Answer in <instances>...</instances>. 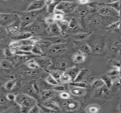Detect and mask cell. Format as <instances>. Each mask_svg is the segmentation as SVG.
Instances as JSON below:
<instances>
[{"label": "cell", "instance_id": "d4e9b609", "mask_svg": "<svg viewBox=\"0 0 121 113\" xmlns=\"http://www.w3.org/2000/svg\"><path fill=\"white\" fill-rule=\"evenodd\" d=\"M44 105H45V106L48 107L49 108L55 111V112H60V106H59L55 101L48 100H46V102L44 103Z\"/></svg>", "mask_w": 121, "mask_h": 113}, {"label": "cell", "instance_id": "9a60e30c", "mask_svg": "<svg viewBox=\"0 0 121 113\" xmlns=\"http://www.w3.org/2000/svg\"><path fill=\"white\" fill-rule=\"evenodd\" d=\"M88 8L84 7V6H82L80 7H78L74 10V11L73 12L74 16H76L77 17L79 18H82V17H85L88 15Z\"/></svg>", "mask_w": 121, "mask_h": 113}, {"label": "cell", "instance_id": "f35d334b", "mask_svg": "<svg viewBox=\"0 0 121 113\" xmlns=\"http://www.w3.org/2000/svg\"><path fill=\"white\" fill-rule=\"evenodd\" d=\"M16 84V80H9L4 84V88L8 91H11L15 87Z\"/></svg>", "mask_w": 121, "mask_h": 113}, {"label": "cell", "instance_id": "f546056e", "mask_svg": "<svg viewBox=\"0 0 121 113\" xmlns=\"http://www.w3.org/2000/svg\"><path fill=\"white\" fill-rule=\"evenodd\" d=\"M79 51L82 52L85 54H89L92 52V48L88 44H82L79 47Z\"/></svg>", "mask_w": 121, "mask_h": 113}, {"label": "cell", "instance_id": "d6a6232c", "mask_svg": "<svg viewBox=\"0 0 121 113\" xmlns=\"http://www.w3.org/2000/svg\"><path fill=\"white\" fill-rule=\"evenodd\" d=\"M31 53L35 54V55L39 56V57L43 55V51L42 48L38 45H35L33 46V48L31 50Z\"/></svg>", "mask_w": 121, "mask_h": 113}, {"label": "cell", "instance_id": "c3c4849f", "mask_svg": "<svg viewBox=\"0 0 121 113\" xmlns=\"http://www.w3.org/2000/svg\"><path fill=\"white\" fill-rule=\"evenodd\" d=\"M33 48V46L31 45H22L18 49L23 50V51H26V52H31V50Z\"/></svg>", "mask_w": 121, "mask_h": 113}, {"label": "cell", "instance_id": "f907efd6", "mask_svg": "<svg viewBox=\"0 0 121 113\" xmlns=\"http://www.w3.org/2000/svg\"><path fill=\"white\" fill-rule=\"evenodd\" d=\"M11 18V15L10 14H1L0 15V19H1L4 21H7Z\"/></svg>", "mask_w": 121, "mask_h": 113}, {"label": "cell", "instance_id": "8d00e7d4", "mask_svg": "<svg viewBox=\"0 0 121 113\" xmlns=\"http://www.w3.org/2000/svg\"><path fill=\"white\" fill-rule=\"evenodd\" d=\"M64 73V71L61 69H54V70H52L50 71V74L52 75L55 79H56L58 81L60 80V76H62V74Z\"/></svg>", "mask_w": 121, "mask_h": 113}, {"label": "cell", "instance_id": "44dd1931", "mask_svg": "<svg viewBox=\"0 0 121 113\" xmlns=\"http://www.w3.org/2000/svg\"><path fill=\"white\" fill-rule=\"evenodd\" d=\"M80 28V25L78 20L75 17L71 18L69 21V29H71L74 31L78 30Z\"/></svg>", "mask_w": 121, "mask_h": 113}, {"label": "cell", "instance_id": "ee69618b", "mask_svg": "<svg viewBox=\"0 0 121 113\" xmlns=\"http://www.w3.org/2000/svg\"><path fill=\"white\" fill-rule=\"evenodd\" d=\"M32 53L30 52H26V51H23L20 49H17L15 54L19 57H26L28 55H30Z\"/></svg>", "mask_w": 121, "mask_h": 113}, {"label": "cell", "instance_id": "e575fe53", "mask_svg": "<svg viewBox=\"0 0 121 113\" xmlns=\"http://www.w3.org/2000/svg\"><path fill=\"white\" fill-rule=\"evenodd\" d=\"M45 81H46V82H47L49 85L52 86H57V85H58V84H60V82H59L56 79H55L52 75H50V74H49V75L46 77Z\"/></svg>", "mask_w": 121, "mask_h": 113}, {"label": "cell", "instance_id": "8fae6325", "mask_svg": "<svg viewBox=\"0 0 121 113\" xmlns=\"http://www.w3.org/2000/svg\"><path fill=\"white\" fill-rule=\"evenodd\" d=\"M109 94H110L109 88L106 86H104L96 89V93H95V96H96L97 98H106V96H108Z\"/></svg>", "mask_w": 121, "mask_h": 113}, {"label": "cell", "instance_id": "7a4b0ae2", "mask_svg": "<svg viewBox=\"0 0 121 113\" xmlns=\"http://www.w3.org/2000/svg\"><path fill=\"white\" fill-rule=\"evenodd\" d=\"M77 3L68 1H62L56 4L55 11H59L64 14H69L74 11L77 8Z\"/></svg>", "mask_w": 121, "mask_h": 113}, {"label": "cell", "instance_id": "2e32d148", "mask_svg": "<svg viewBox=\"0 0 121 113\" xmlns=\"http://www.w3.org/2000/svg\"><path fill=\"white\" fill-rule=\"evenodd\" d=\"M91 32H84V33H77L73 35L72 38L74 40L77 41H83L88 39L91 35Z\"/></svg>", "mask_w": 121, "mask_h": 113}, {"label": "cell", "instance_id": "277c9868", "mask_svg": "<svg viewBox=\"0 0 121 113\" xmlns=\"http://www.w3.org/2000/svg\"><path fill=\"white\" fill-rule=\"evenodd\" d=\"M87 17L86 22L91 27L95 28H101V27H106L108 25L106 24V21L103 18V16L101 15H89Z\"/></svg>", "mask_w": 121, "mask_h": 113}, {"label": "cell", "instance_id": "836d02e7", "mask_svg": "<svg viewBox=\"0 0 121 113\" xmlns=\"http://www.w3.org/2000/svg\"><path fill=\"white\" fill-rule=\"evenodd\" d=\"M69 84V86L79 87V88H86V89L89 88V84L86 82H84V81H73V82H71Z\"/></svg>", "mask_w": 121, "mask_h": 113}, {"label": "cell", "instance_id": "ffe728a7", "mask_svg": "<svg viewBox=\"0 0 121 113\" xmlns=\"http://www.w3.org/2000/svg\"><path fill=\"white\" fill-rule=\"evenodd\" d=\"M56 93V91L54 89L45 90L42 91L41 93V98L43 100H48L52 98Z\"/></svg>", "mask_w": 121, "mask_h": 113}, {"label": "cell", "instance_id": "1f68e13d", "mask_svg": "<svg viewBox=\"0 0 121 113\" xmlns=\"http://www.w3.org/2000/svg\"><path fill=\"white\" fill-rule=\"evenodd\" d=\"M58 25L62 30V33L66 32L69 29V21L63 19L60 21H58Z\"/></svg>", "mask_w": 121, "mask_h": 113}, {"label": "cell", "instance_id": "9c48e42d", "mask_svg": "<svg viewBox=\"0 0 121 113\" xmlns=\"http://www.w3.org/2000/svg\"><path fill=\"white\" fill-rule=\"evenodd\" d=\"M36 61L38 62V64H39L40 68H43V69H48L51 65H52V62L51 59L48 57H41L36 59Z\"/></svg>", "mask_w": 121, "mask_h": 113}, {"label": "cell", "instance_id": "11a10c76", "mask_svg": "<svg viewBox=\"0 0 121 113\" xmlns=\"http://www.w3.org/2000/svg\"><path fill=\"white\" fill-rule=\"evenodd\" d=\"M7 99L5 97H2V96H0V105H3L4 103H6Z\"/></svg>", "mask_w": 121, "mask_h": 113}, {"label": "cell", "instance_id": "9f6ffc18", "mask_svg": "<svg viewBox=\"0 0 121 113\" xmlns=\"http://www.w3.org/2000/svg\"><path fill=\"white\" fill-rule=\"evenodd\" d=\"M120 0H106V2L108 4H115V3H117Z\"/></svg>", "mask_w": 121, "mask_h": 113}, {"label": "cell", "instance_id": "bcb514c9", "mask_svg": "<svg viewBox=\"0 0 121 113\" xmlns=\"http://www.w3.org/2000/svg\"><path fill=\"white\" fill-rule=\"evenodd\" d=\"M28 113H41L40 111V109L38 106V105L35 104V105H33L29 110H28Z\"/></svg>", "mask_w": 121, "mask_h": 113}, {"label": "cell", "instance_id": "d590c367", "mask_svg": "<svg viewBox=\"0 0 121 113\" xmlns=\"http://www.w3.org/2000/svg\"><path fill=\"white\" fill-rule=\"evenodd\" d=\"M120 73H121V69L120 68H115V67H113V69H112L111 70H110L107 73V75L109 76L112 79V78L118 77L119 76Z\"/></svg>", "mask_w": 121, "mask_h": 113}, {"label": "cell", "instance_id": "4316f807", "mask_svg": "<svg viewBox=\"0 0 121 113\" xmlns=\"http://www.w3.org/2000/svg\"><path fill=\"white\" fill-rule=\"evenodd\" d=\"M91 48H92V52L94 51V52H96V53H101L104 50V44L103 42H97L93 45Z\"/></svg>", "mask_w": 121, "mask_h": 113}, {"label": "cell", "instance_id": "7bdbcfd3", "mask_svg": "<svg viewBox=\"0 0 121 113\" xmlns=\"http://www.w3.org/2000/svg\"><path fill=\"white\" fill-rule=\"evenodd\" d=\"M41 113H55V111H54L53 110L49 108L48 107L45 106L44 104H39L38 105Z\"/></svg>", "mask_w": 121, "mask_h": 113}, {"label": "cell", "instance_id": "ac0fdd59", "mask_svg": "<svg viewBox=\"0 0 121 113\" xmlns=\"http://www.w3.org/2000/svg\"><path fill=\"white\" fill-rule=\"evenodd\" d=\"M72 60L76 64L83 63L86 60V54L79 51L76 54H74L72 57Z\"/></svg>", "mask_w": 121, "mask_h": 113}, {"label": "cell", "instance_id": "d6986e66", "mask_svg": "<svg viewBox=\"0 0 121 113\" xmlns=\"http://www.w3.org/2000/svg\"><path fill=\"white\" fill-rule=\"evenodd\" d=\"M80 71L79 67L74 66V67H68L65 72H66L67 74H69L70 76V77L72 79V81H74L75 79V78L77 77L79 71Z\"/></svg>", "mask_w": 121, "mask_h": 113}, {"label": "cell", "instance_id": "e0dca14e", "mask_svg": "<svg viewBox=\"0 0 121 113\" xmlns=\"http://www.w3.org/2000/svg\"><path fill=\"white\" fill-rule=\"evenodd\" d=\"M89 69H86V68H84L80 69V71H79L77 77L75 78V79L74 80V81H83V80L89 74Z\"/></svg>", "mask_w": 121, "mask_h": 113}, {"label": "cell", "instance_id": "8992f818", "mask_svg": "<svg viewBox=\"0 0 121 113\" xmlns=\"http://www.w3.org/2000/svg\"><path fill=\"white\" fill-rule=\"evenodd\" d=\"M67 45L63 42L53 44L48 49V52L50 54H60L67 52Z\"/></svg>", "mask_w": 121, "mask_h": 113}, {"label": "cell", "instance_id": "f1b7e54d", "mask_svg": "<svg viewBox=\"0 0 121 113\" xmlns=\"http://www.w3.org/2000/svg\"><path fill=\"white\" fill-rule=\"evenodd\" d=\"M72 81V79L70 77V76L69 74H67L65 71L62 74V76L60 78V80H59V82L60 84H67L71 83Z\"/></svg>", "mask_w": 121, "mask_h": 113}, {"label": "cell", "instance_id": "816d5d0a", "mask_svg": "<svg viewBox=\"0 0 121 113\" xmlns=\"http://www.w3.org/2000/svg\"><path fill=\"white\" fill-rule=\"evenodd\" d=\"M6 98L7 100H9V101H15V100H16V96L11 93H8L6 96Z\"/></svg>", "mask_w": 121, "mask_h": 113}, {"label": "cell", "instance_id": "ba28073f", "mask_svg": "<svg viewBox=\"0 0 121 113\" xmlns=\"http://www.w3.org/2000/svg\"><path fill=\"white\" fill-rule=\"evenodd\" d=\"M21 26V21H16L13 22L12 23L9 24L6 27V30H7L8 33H9V34H15L19 30Z\"/></svg>", "mask_w": 121, "mask_h": 113}, {"label": "cell", "instance_id": "6da1fadb", "mask_svg": "<svg viewBox=\"0 0 121 113\" xmlns=\"http://www.w3.org/2000/svg\"><path fill=\"white\" fill-rule=\"evenodd\" d=\"M15 102L21 108V112H28V110L35 104L36 100L30 95L26 93H20L16 96Z\"/></svg>", "mask_w": 121, "mask_h": 113}, {"label": "cell", "instance_id": "52a82bcc", "mask_svg": "<svg viewBox=\"0 0 121 113\" xmlns=\"http://www.w3.org/2000/svg\"><path fill=\"white\" fill-rule=\"evenodd\" d=\"M45 4H45V0H35L28 6L26 11L27 12H30V11L40 10V9H42L44 7V6Z\"/></svg>", "mask_w": 121, "mask_h": 113}, {"label": "cell", "instance_id": "cb8c5ba5", "mask_svg": "<svg viewBox=\"0 0 121 113\" xmlns=\"http://www.w3.org/2000/svg\"><path fill=\"white\" fill-rule=\"evenodd\" d=\"M104 86H106L104 84V81H103V79H94L91 83V88L93 89H98Z\"/></svg>", "mask_w": 121, "mask_h": 113}, {"label": "cell", "instance_id": "484cf974", "mask_svg": "<svg viewBox=\"0 0 121 113\" xmlns=\"http://www.w3.org/2000/svg\"><path fill=\"white\" fill-rule=\"evenodd\" d=\"M111 51L114 54H118L121 51V42L118 40L114 41L111 45Z\"/></svg>", "mask_w": 121, "mask_h": 113}, {"label": "cell", "instance_id": "91938a15", "mask_svg": "<svg viewBox=\"0 0 121 113\" xmlns=\"http://www.w3.org/2000/svg\"><path fill=\"white\" fill-rule=\"evenodd\" d=\"M120 107H121V108H120V111L121 112V105H120Z\"/></svg>", "mask_w": 121, "mask_h": 113}, {"label": "cell", "instance_id": "603a6c76", "mask_svg": "<svg viewBox=\"0 0 121 113\" xmlns=\"http://www.w3.org/2000/svg\"><path fill=\"white\" fill-rule=\"evenodd\" d=\"M121 22L120 21H116L112 23L108 24L105 28L108 30L110 31H117L118 30H119L121 28Z\"/></svg>", "mask_w": 121, "mask_h": 113}, {"label": "cell", "instance_id": "7402d4cb", "mask_svg": "<svg viewBox=\"0 0 121 113\" xmlns=\"http://www.w3.org/2000/svg\"><path fill=\"white\" fill-rule=\"evenodd\" d=\"M69 66V62L66 59H60L56 62V67L58 69H67Z\"/></svg>", "mask_w": 121, "mask_h": 113}, {"label": "cell", "instance_id": "b9f144b4", "mask_svg": "<svg viewBox=\"0 0 121 113\" xmlns=\"http://www.w3.org/2000/svg\"><path fill=\"white\" fill-rule=\"evenodd\" d=\"M64 13H62V12L59 11H54V15L53 17L55 20V21H60L64 19Z\"/></svg>", "mask_w": 121, "mask_h": 113}, {"label": "cell", "instance_id": "74e56055", "mask_svg": "<svg viewBox=\"0 0 121 113\" xmlns=\"http://www.w3.org/2000/svg\"><path fill=\"white\" fill-rule=\"evenodd\" d=\"M101 79H103V81H104V84H105V85L110 89L111 87H112V86H113V81H112V79H111V78L109 76H108L107 74L106 75H104V76H103L102 77H101Z\"/></svg>", "mask_w": 121, "mask_h": 113}, {"label": "cell", "instance_id": "5bb4252c", "mask_svg": "<svg viewBox=\"0 0 121 113\" xmlns=\"http://www.w3.org/2000/svg\"><path fill=\"white\" fill-rule=\"evenodd\" d=\"M24 29H25L26 31H28V32H30V33H33L40 32L42 30V26L39 23H32L30 25H28V26L25 27Z\"/></svg>", "mask_w": 121, "mask_h": 113}, {"label": "cell", "instance_id": "f6af8a7d", "mask_svg": "<svg viewBox=\"0 0 121 113\" xmlns=\"http://www.w3.org/2000/svg\"><path fill=\"white\" fill-rule=\"evenodd\" d=\"M21 45H22L21 42L19 40H13L10 43V47H13L16 49H18Z\"/></svg>", "mask_w": 121, "mask_h": 113}, {"label": "cell", "instance_id": "ab89813d", "mask_svg": "<svg viewBox=\"0 0 121 113\" xmlns=\"http://www.w3.org/2000/svg\"><path fill=\"white\" fill-rule=\"evenodd\" d=\"M0 67L4 69H10L12 68L11 63L6 59H1L0 61Z\"/></svg>", "mask_w": 121, "mask_h": 113}, {"label": "cell", "instance_id": "83f0119b", "mask_svg": "<svg viewBox=\"0 0 121 113\" xmlns=\"http://www.w3.org/2000/svg\"><path fill=\"white\" fill-rule=\"evenodd\" d=\"M26 65L30 69H33V70H36V69H38L39 68H40L39 64H38L36 59H29L28 61H27L26 62Z\"/></svg>", "mask_w": 121, "mask_h": 113}, {"label": "cell", "instance_id": "30bf717a", "mask_svg": "<svg viewBox=\"0 0 121 113\" xmlns=\"http://www.w3.org/2000/svg\"><path fill=\"white\" fill-rule=\"evenodd\" d=\"M69 92L72 95L77 97L84 96L86 93V88H82L72 86H69Z\"/></svg>", "mask_w": 121, "mask_h": 113}, {"label": "cell", "instance_id": "7c38bea8", "mask_svg": "<svg viewBox=\"0 0 121 113\" xmlns=\"http://www.w3.org/2000/svg\"><path fill=\"white\" fill-rule=\"evenodd\" d=\"M33 37V33H32L30 32H28V31H23V32H21V33H18L16 35H15L13 39L14 40L21 41V40H24L31 38Z\"/></svg>", "mask_w": 121, "mask_h": 113}, {"label": "cell", "instance_id": "5b68a950", "mask_svg": "<svg viewBox=\"0 0 121 113\" xmlns=\"http://www.w3.org/2000/svg\"><path fill=\"white\" fill-rule=\"evenodd\" d=\"M62 108L67 112H73L80 107V103L74 99H67L62 103Z\"/></svg>", "mask_w": 121, "mask_h": 113}, {"label": "cell", "instance_id": "4fadbf2b", "mask_svg": "<svg viewBox=\"0 0 121 113\" xmlns=\"http://www.w3.org/2000/svg\"><path fill=\"white\" fill-rule=\"evenodd\" d=\"M48 31L55 36H58L62 33V30L60 28L58 23H54L50 25V26L48 28Z\"/></svg>", "mask_w": 121, "mask_h": 113}, {"label": "cell", "instance_id": "94428289", "mask_svg": "<svg viewBox=\"0 0 121 113\" xmlns=\"http://www.w3.org/2000/svg\"><path fill=\"white\" fill-rule=\"evenodd\" d=\"M1 33V28H0V33Z\"/></svg>", "mask_w": 121, "mask_h": 113}, {"label": "cell", "instance_id": "680465c9", "mask_svg": "<svg viewBox=\"0 0 121 113\" xmlns=\"http://www.w3.org/2000/svg\"><path fill=\"white\" fill-rule=\"evenodd\" d=\"M54 1H55V0H45V4H48V5L51 4H53V3H54Z\"/></svg>", "mask_w": 121, "mask_h": 113}, {"label": "cell", "instance_id": "4dcf8cb0", "mask_svg": "<svg viewBox=\"0 0 121 113\" xmlns=\"http://www.w3.org/2000/svg\"><path fill=\"white\" fill-rule=\"evenodd\" d=\"M101 110L100 107L97 105H88L86 109H85V112L89 113H99Z\"/></svg>", "mask_w": 121, "mask_h": 113}, {"label": "cell", "instance_id": "f5cc1de1", "mask_svg": "<svg viewBox=\"0 0 121 113\" xmlns=\"http://www.w3.org/2000/svg\"><path fill=\"white\" fill-rule=\"evenodd\" d=\"M91 2L90 0H77V4H79V5H82V6H85V5H87L89 4V3Z\"/></svg>", "mask_w": 121, "mask_h": 113}, {"label": "cell", "instance_id": "7dc6e473", "mask_svg": "<svg viewBox=\"0 0 121 113\" xmlns=\"http://www.w3.org/2000/svg\"><path fill=\"white\" fill-rule=\"evenodd\" d=\"M70 94L71 93H69L67 91H62V92L60 93V97L63 100H67V99L70 98Z\"/></svg>", "mask_w": 121, "mask_h": 113}, {"label": "cell", "instance_id": "6f0895ef", "mask_svg": "<svg viewBox=\"0 0 121 113\" xmlns=\"http://www.w3.org/2000/svg\"><path fill=\"white\" fill-rule=\"evenodd\" d=\"M116 79V83L118 85H121V76H118Z\"/></svg>", "mask_w": 121, "mask_h": 113}, {"label": "cell", "instance_id": "3957f363", "mask_svg": "<svg viewBox=\"0 0 121 113\" xmlns=\"http://www.w3.org/2000/svg\"><path fill=\"white\" fill-rule=\"evenodd\" d=\"M97 12L103 17H112L118 18L120 17L119 10L114 8L113 6H103L97 9Z\"/></svg>", "mask_w": 121, "mask_h": 113}, {"label": "cell", "instance_id": "db71d44e", "mask_svg": "<svg viewBox=\"0 0 121 113\" xmlns=\"http://www.w3.org/2000/svg\"><path fill=\"white\" fill-rule=\"evenodd\" d=\"M112 62V66L115 68H120L121 69V64L118 62V61H116V60H112L111 61Z\"/></svg>", "mask_w": 121, "mask_h": 113}, {"label": "cell", "instance_id": "681fc988", "mask_svg": "<svg viewBox=\"0 0 121 113\" xmlns=\"http://www.w3.org/2000/svg\"><path fill=\"white\" fill-rule=\"evenodd\" d=\"M45 21L48 25H51V24L55 23V18H54L53 16H48V17L45 18Z\"/></svg>", "mask_w": 121, "mask_h": 113}, {"label": "cell", "instance_id": "60d3db41", "mask_svg": "<svg viewBox=\"0 0 121 113\" xmlns=\"http://www.w3.org/2000/svg\"><path fill=\"white\" fill-rule=\"evenodd\" d=\"M67 86H66V84H59L58 85L54 86L53 89L56 91V92H62V91H66L67 90Z\"/></svg>", "mask_w": 121, "mask_h": 113}]
</instances>
